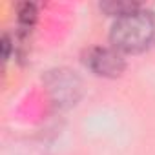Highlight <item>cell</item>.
Listing matches in <instances>:
<instances>
[{
  "label": "cell",
  "instance_id": "obj_3",
  "mask_svg": "<svg viewBox=\"0 0 155 155\" xmlns=\"http://www.w3.org/2000/svg\"><path fill=\"white\" fill-rule=\"evenodd\" d=\"M17 15H18V24H20V28H22L24 31H28V29L33 28V24H35V20H37V8H35V4L24 2V4L18 6Z\"/></svg>",
  "mask_w": 155,
  "mask_h": 155
},
{
  "label": "cell",
  "instance_id": "obj_1",
  "mask_svg": "<svg viewBox=\"0 0 155 155\" xmlns=\"http://www.w3.org/2000/svg\"><path fill=\"white\" fill-rule=\"evenodd\" d=\"M111 46L120 53H142L155 46V13L137 8L119 17L110 31Z\"/></svg>",
  "mask_w": 155,
  "mask_h": 155
},
{
  "label": "cell",
  "instance_id": "obj_2",
  "mask_svg": "<svg viewBox=\"0 0 155 155\" xmlns=\"http://www.w3.org/2000/svg\"><path fill=\"white\" fill-rule=\"evenodd\" d=\"M86 66L99 77L115 79L124 71L126 62L115 48H93L86 55Z\"/></svg>",
  "mask_w": 155,
  "mask_h": 155
},
{
  "label": "cell",
  "instance_id": "obj_4",
  "mask_svg": "<svg viewBox=\"0 0 155 155\" xmlns=\"http://www.w3.org/2000/svg\"><path fill=\"white\" fill-rule=\"evenodd\" d=\"M137 8H140V6L133 4V2H104V4H101V9L106 15H111V17H117V18L135 11Z\"/></svg>",
  "mask_w": 155,
  "mask_h": 155
}]
</instances>
